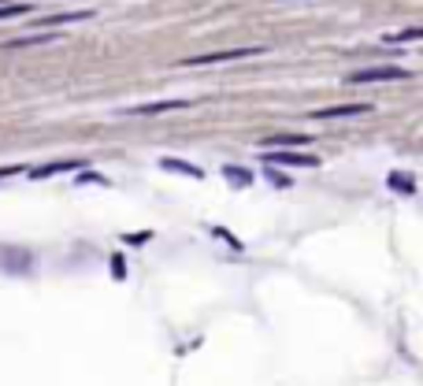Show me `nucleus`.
Masks as SVG:
<instances>
[{
    "label": "nucleus",
    "mask_w": 423,
    "mask_h": 386,
    "mask_svg": "<svg viewBox=\"0 0 423 386\" xmlns=\"http://www.w3.org/2000/svg\"><path fill=\"white\" fill-rule=\"evenodd\" d=\"M267 164H308V167H316L320 160L316 156H294V153H264Z\"/></svg>",
    "instance_id": "obj_6"
},
{
    "label": "nucleus",
    "mask_w": 423,
    "mask_h": 386,
    "mask_svg": "<svg viewBox=\"0 0 423 386\" xmlns=\"http://www.w3.org/2000/svg\"><path fill=\"white\" fill-rule=\"evenodd\" d=\"M264 45H242V49H226V52H208V56H190L182 60V67H208V63H231V60H249L260 56Z\"/></svg>",
    "instance_id": "obj_1"
},
{
    "label": "nucleus",
    "mask_w": 423,
    "mask_h": 386,
    "mask_svg": "<svg viewBox=\"0 0 423 386\" xmlns=\"http://www.w3.org/2000/svg\"><path fill=\"white\" fill-rule=\"evenodd\" d=\"M190 108V101H153V104H130L123 108L126 115H164V112H182Z\"/></svg>",
    "instance_id": "obj_3"
},
{
    "label": "nucleus",
    "mask_w": 423,
    "mask_h": 386,
    "mask_svg": "<svg viewBox=\"0 0 423 386\" xmlns=\"http://www.w3.org/2000/svg\"><path fill=\"white\" fill-rule=\"evenodd\" d=\"M93 19V12H60V15H45L38 19V26H63V23H85Z\"/></svg>",
    "instance_id": "obj_5"
},
{
    "label": "nucleus",
    "mask_w": 423,
    "mask_h": 386,
    "mask_svg": "<svg viewBox=\"0 0 423 386\" xmlns=\"http://www.w3.org/2000/svg\"><path fill=\"white\" fill-rule=\"evenodd\" d=\"M45 41H56V34H38V37H15V41H8V49H26V45H45Z\"/></svg>",
    "instance_id": "obj_9"
},
{
    "label": "nucleus",
    "mask_w": 423,
    "mask_h": 386,
    "mask_svg": "<svg viewBox=\"0 0 423 386\" xmlns=\"http://www.w3.org/2000/svg\"><path fill=\"white\" fill-rule=\"evenodd\" d=\"M394 78H408L405 67H364V71H353L349 82L353 85H364V82H394Z\"/></svg>",
    "instance_id": "obj_2"
},
{
    "label": "nucleus",
    "mask_w": 423,
    "mask_h": 386,
    "mask_svg": "<svg viewBox=\"0 0 423 386\" xmlns=\"http://www.w3.org/2000/svg\"><path fill=\"white\" fill-rule=\"evenodd\" d=\"M160 167H167V171H179V175H190V178H204V171H201V167H193V164H182V160H160Z\"/></svg>",
    "instance_id": "obj_8"
},
{
    "label": "nucleus",
    "mask_w": 423,
    "mask_h": 386,
    "mask_svg": "<svg viewBox=\"0 0 423 386\" xmlns=\"http://www.w3.org/2000/svg\"><path fill=\"white\" fill-rule=\"evenodd\" d=\"M30 4H0V19H15V15H26Z\"/></svg>",
    "instance_id": "obj_11"
},
{
    "label": "nucleus",
    "mask_w": 423,
    "mask_h": 386,
    "mask_svg": "<svg viewBox=\"0 0 423 386\" xmlns=\"http://www.w3.org/2000/svg\"><path fill=\"white\" fill-rule=\"evenodd\" d=\"M364 112H372V104H334V108L312 112V119H349V115H364Z\"/></svg>",
    "instance_id": "obj_4"
},
{
    "label": "nucleus",
    "mask_w": 423,
    "mask_h": 386,
    "mask_svg": "<svg viewBox=\"0 0 423 386\" xmlns=\"http://www.w3.org/2000/svg\"><path fill=\"white\" fill-rule=\"evenodd\" d=\"M264 145H308V137L305 134H275V137H267Z\"/></svg>",
    "instance_id": "obj_10"
},
{
    "label": "nucleus",
    "mask_w": 423,
    "mask_h": 386,
    "mask_svg": "<svg viewBox=\"0 0 423 386\" xmlns=\"http://www.w3.org/2000/svg\"><path fill=\"white\" fill-rule=\"evenodd\" d=\"M226 178H234L238 186H249V182H253V175H249V171H238V167H226Z\"/></svg>",
    "instance_id": "obj_12"
},
{
    "label": "nucleus",
    "mask_w": 423,
    "mask_h": 386,
    "mask_svg": "<svg viewBox=\"0 0 423 386\" xmlns=\"http://www.w3.org/2000/svg\"><path fill=\"white\" fill-rule=\"evenodd\" d=\"M78 167V160H56V164H45L34 171V178H49V175H60V171H74Z\"/></svg>",
    "instance_id": "obj_7"
},
{
    "label": "nucleus",
    "mask_w": 423,
    "mask_h": 386,
    "mask_svg": "<svg viewBox=\"0 0 423 386\" xmlns=\"http://www.w3.org/2000/svg\"><path fill=\"white\" fill-rule=\"evenodd\" d=\"M23 171V164H12V167H0V178H12V175H19Z\"/></svg>",
    "instance_id": "obj_14"
},
{
    "label": "nucleus",
    "mask_w": 423,
    "mask_h": 386,
    "mask_svg": "<svg viewBox=\"0 0 423 386\" xmlns=\"http://www.w3.org/2000/svg\"><path fill=\"white\" fill-rule=\"evenodd\" d=\"M420 37V30L412 26V30H401V34H394V37H386V41H416Z\"/></svg>",
    "instance_id": "obj_13"
}]
</instances>
